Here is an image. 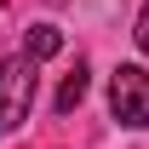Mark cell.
<instances>
[{
	"label": "cell",
	"mask_w": 149,
	"mask_h": 149,
	"mask_svg": "<svg viewBox=\"0 0 149 149\" xmlns=\"http://www.w3.org/2000/svg\"><path fill=\"white\" fill-rule=\"evenodd\" d=\"M109 115L120 126H132V132L149 126V69L120 63V69L109 74Z\"/></svg>",
	"instance_id": "2"
},
{
	"label": "cell",
	"mask_w": 149,
	"mask_h": 149,
	"mask_svg": "<svg viewBox=\"0 0 149 149\" xmlns=\"http://www.w3.org/2000/svg\"><path fill=\"white\" fill-rule=\"evenodd\" d=\"M132 40H138V52L149 57V0H143V12H138V29H132Z\"/></svg>",
	"instance_id": "5"
},
{
	"label": "cell",
	"mask_w": 149,
	"mask_h": 149,
	"mask_svg": "<svg viewBox=\"0 0 149 149\" xmlns=\"http://www.w3.org/2000/svg\"><path fill=\"white\" fill-rule=\"evenodd\" d=\"M63 52V29H52V23H35L29 29V40H23V57L29 63H46V57Z\"/></svg>",
	"instance_id": "3"
},
{
	"label": "cell",
	"mask_w": 149,
	"mask_h": 149,
	"mask_svg": "<svg viewBox=\"0 0 149 149\" xmlns=\"http://www.w3.org/2000/svg\"><path fill=\"white\" fill-rule=\"evenodd\" d=\"M86 86H92V69L86 63H74V74H63V86H57V115H74L86 103Z\"/></svg>",
	"instance_id": "4"
},
{
	"label": "cell",
	"mask_w": 149,
	"mask_h": 149,
	"mask_svg": "<svg viewBox=\"0 0 149 149\" xmlns=\"http://www.w3.org/2000/svg\"><path fill=\"white\" fill-rule=\"evenodd\" d=\"M35 86L40 74L29 57H0V132H17L23 120H29V109H35Z\"/></svg>",
	"instance_id": "1"
}]
</instances>
